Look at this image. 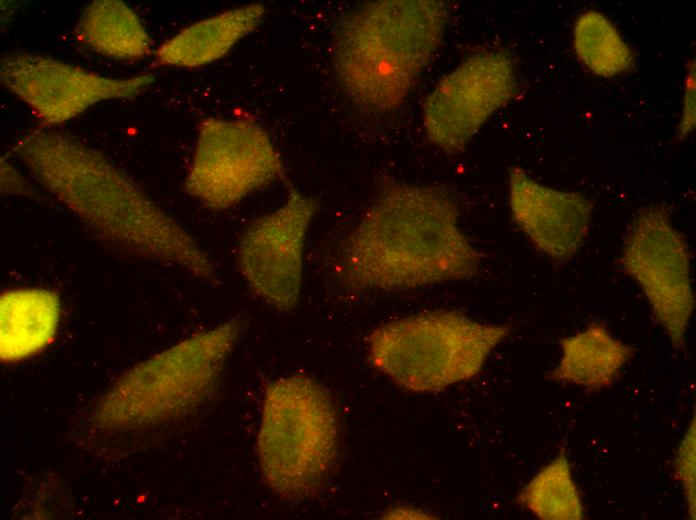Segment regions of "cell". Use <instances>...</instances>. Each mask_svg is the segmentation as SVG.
I'll return each instance as SVG.
<instances>
[{
	"label": "cell",
	"mask_w": 696,
	"mask_h": 520,
	"mask_svg": "<svg viewBox=\"0 0 696 520\" xmlns=\"http://www.w3.org/2000/svg\"><path fill=\"white\" fill-rule=\"evenodd\" d=\"M10 152L100 242L210 284L217 267L192 235L108 156L55 127L22 133Z\"/></svg>",
	"instance_id": "6da1fadb"
},
{
	"label": "cell",
	"mask_w": 696,
	"mask_h": 520,
	"mask_svg": "<svg viewBox=\"0 0 696 520\" xmlns=\"http://www.w3.org/2000/svg\"><path fill=\"white\" fill-rule=\"evenodd\" d=\"M459 217L448 189L381 176L371 204L340 245L339 283L352 292L402 291L475 277L483 255Z\"/></svg>",
	"instance_id": "7a4b0ae2"
},
{
	"label": "cell",
	"mask_w": 696,
	"mask_h": 520,
	"mask_svg": "<svg viewBox=\"0 0 696 520\" xmlns=\"http://www.w3.org/2000/svg\"><path fill=\"white\" fill-rule=\"evenodd\" d=\"M449 15L440 0H379L353 9L333 39L342 90L371 112L399 108L440 46Z\"/></svg>",
	"instance_id": "3957f363"
},
{
	"label": "cell",
	"mask_w": 696,
	"mask_h": 520,
	"mask_svg": "<svg viewBox=\"0 0 696 520\" xmlns=\"http://www.w3.org/2000/svg\"><path fill=\"white\" fill-rule=\"evenodd\" d=\"M243 326L240 318L228 319L131 367L95 402L90 426L140 432L194 412L214 395Z\"/></svg>",
	"instance_id": "277c9868"
},
{
	"label": "cell",
	"mask_w": 696,
	"mask_h": 520,
	"mask_svg": "<svg viewBox=\"0 0 696 520\" xmlns=\"http://www.w3.org/2000/svg\"><path fill=\"white\" fill-rule=\"evenodd\" d=\"M338 443L337 412L321 384L296 374L266 386L256 446L274 494L290 501L315 495L337 462Z\"/></svg>",
	"instance_id": "5b68a950"
},
{
	"label": "cell",
	"mask_w": 696,
	"mask_h": 520,
	"mask_svg": "<svg viewBox=\"0 0 696 520\" xmlns=\"http://www.w3.org/2000/svg\"><path fill=\"white\" fill-rule=\"evenodd\" d=\"M510 332L507 324L480 322L456 310L422 312L374 329L367 338L368 359L408 391L438 392L478 375Z\"/></svg>",
	"instance_id": "8992f818"
},
{
	"label": "cell",
	"mask_w": 696,
	"mask_h": 520,
	"mask_svg": "<svg viewBox=\"0 0 696 520\" xmlns=\"http://www.w3.org/2000/svg\"><path fill=\"white\" fill-rule=\"evenodd\" d=\"M691 253L664 205L640 209L631 220L620 255L622 270L645 295L674 349L686 348L695 308Z\"/></svg>",
	"instance_id": "52a82bcc"
},
{
	"label": "cell",
	"mask_w": 696,
	"mask_h": 520,
	"mask_svg": "<svg viewBox=\"0 0 696 520\" xmlns=\"http://www.w3.org/2000/svg\"><path fill=\"white\" fill-rule=\"evenodd\" d=\"M284 172L281 154L259 124L208 117L198 126L184 190L211 210H227Z\"/></svg>",
	"instance_id": "ba28073f"
},
{
	"label": "cell",
	"mask_w": 696,
	"mask_h": 520,
	"mask_svg": "<svg viewBox=\"0 0 696 520\" xmlns=\"http://www.w3.org/2000/svg\"><path fill=\"white\" fill-rule=\"evenodd\" d=\"M518 92L515 64L508 52H477L444 75L425 98L422 120L426 137L446 154H459Z\"/></svg>",
	"instance_id": "9c48e42d"
},
{
	"label": "cell",
	"mask_w": 696,
	"mask_h": 520,
	"mask_svg": "<svg viewBox=\"0 0 696 520\" xmlns=\"http://www.w3.org/2000/svg\"><path fill=\"white\" fill-rule=\"evenodd\" d=\"M0 80L42 125L55 127L97 103L135 99L150 88L154 76L109 77L49 56L17 51L2 57Z\"/></svg>",
	"instance_id": "30bf717a"
},
{
	"label": "cell",
	"mask_w": 696,
	"mask_h": 520,
	"mask_svg": "<svg viewBox=\"0 0 696 520\" xmlns=\"http://www.w3.org/2000/svg\"><path fill=\"white\" fill-rule=\"evenodd\" d=\"M318 208L316 198L291 188L280 207L253 220L241 235L239 271L251 290L279 311L299 301L307 232Z\"/></svg>",
	"instance_id": "8fae6325"
},
{
	"label": "cell",
	"mask_w": 696,
	"mask_h": 520,
	"mask_svg": "<svg viewBox=\"0 0 696 520\" xmlns=\"http://www.w3.org/2000/svg\"><path fill=\"white\" fill-rule=\"evenodd\" d=\"M508 198L514 223L551 261L567 262L580 251L593 215L589 198L543 185L517 166L508 173Z\"/></svg>",
	"instance_id": "7c38bea8"
},
{
	"label": "cell",
	"mask_w": 696,
	"mask_h": 520,
	"mask_svg": "<svg viewBox=\"0 0 696 520\" xmlns=\"http://www.w3.org/2000/svg\"><path fill=\"white\" fill-rule=\"evenodd\" d=\"M265 14L263 4L252 3L194 22L157 48L155 63L192 69L215 62L253 32Z\"/></svg>",
	"instance_id": "4fadbf2b"
},
{
	"label": "cell",
	"mask_w": 696,
	"mask_h": 520,
	"mask_svg": "<svg viewBox=\"0 0 696 520\" xmlns=\"http://www.w3.org/2000/svg\"><path fill=\"white\" fill-rule=\"evenodd\" d=\"M59 295L44 288L5 291L0 298V357L17 362L46 348L60 322Z\"/></svg>",
	"instance_id": "5bb4252c"
},
{
	"label": "cell",
	"mask_w": 696,
	"mask_h": 520,
	"mask_svg": "<svg viewBox=\"0 0 696 520\" xmlns=\"http://www.w3.org/2000/svg\"><path fill=\"white\" fill-rule=\"evenodd\" d=\"M560 346L561 358L548 378L594 391L610 387L635 353L597 322L562 338Z\"/></svg>",
	"instance_id": "9a60e30c"
},
{
	"label": "cell",
	"mask_w": 696,
	"mask_h": 520,
	"mask_svg": "<svg viewBox=\"0 0 696 520\" xmlns=\"http://www.w3.org/2000/svg\"><path fill=\"white\" fill-rule=\"evenodd\" d=\"M76 39L95 53L118 60H138L152 52L148 31L138 14L119 0H95L80 14Z\"/></svg>",
	"instance_id": "2e32d148"
},
{
	"label": "cell",
	"mask_w": 696,
	"mask_h": 520,
	"mask_svg": "<svg viewBox=\"0 0 696 520\" xmlns=\"http://www.w3.org/2000/svg\"><path fill=\"white\" fill-rule=\"evenodd\" d=\"M517 501L539 519L585 518L580 490L564 449L533 476L519 493Z\"/></svg>",
	"instance_id": "e0dca14e"
},
{
	"label": "cell",
	"mask_w": 696,
	"mask_h": 520,
	"mask_svg": "<svg viewBox=\"0 0 696 520\" xmlns=\"http://www.w3.org/2000/svg\"><path fill=\"white\" fill-rule=\"evenodd\" d=\"M573 46L583 64L600 77L623 74L635 65L632 48L611 20L596 10H587L576 18Z\"/></svg>",
	"instance_id": "ac0fdd59"
},
{
	"label": "cell",
	"mask_w": 696,
	"mask_h": 520,
	"mask_svg": "<svg viewBox=\"0 0 696 520\" xmlns=\"http://www.w3.org/2000/svg\"><path fill=\"white\" fill-rule=\"evenodd\" d=\"M675 476L679 481L687 504L688 514L695 518L696 507V433L695 417L689 423L677 448L674 460Z\"/></svg>",
	"instance_id": "d6986e66"
},
{
	"label": "cell",
	"mask_w": 696,
	"mask_h": 520,
	"mask_svg": "<svg viewBox=\"0 0 696 520\" xmlns=\"http://www.w3.org/2000/svg\"><path fill=\"white\" fill-rule=\"evenodd\" d=\"M695 92V59L693 57L686 65L682 109L677 129L678 136L682 140L690 136L696 126Z\"/></svg>",
	"instance_id": "ffe728a7"
},
{
	"label": "cell",
	"mask_w": 696,
	"mask_h": 520,
	"mask_svg": "<svg viewBox=\"0 0 696 520\" xmlns=\"http://www.w3.org/2000/svg\"><path fill=\"white\" fill-rule=\"evenodd\" d=\"M1 192L24 197L37 195L23 175L3 157L1 158Z\"/></svg>",
	"instance_id": "44dd1931"
},
{
	"label": "cell",
	"mask_w": 696,
	"mask_h": 520,
	"mask_svg": "<svg viewBox=\"0 0 696 520\" xmlns=\"http://www.w3.org/2000/svg\"><path fill=\"white\" fill-rule=\"evenodd\" d=\"M426 513L421 510H416L414 508H401L394 507L390 508L385 514V518H426Z\"/></svg>",
	"instance_id": "7402d4cb"
}]
</instances>
